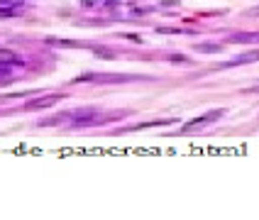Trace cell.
Here are the masks:
<instances>
[{
    "mask_svg": "<svg viewBox=\"0 0 259 220\" xmlns=\"http://www.w3.org/2000/svg\"><path fill=\"white\" fill-rule=\"evenodd\" d=\"M252 61H259V49L254 52H247V54H240L235 59H228L223 64H218V69H228V66H240V64H252Z\"/></svg>",
    "mask_w": 259,
    "mask_h": 220,
    "instance_id": "obj_2",
    "label": "cell"
},
{
    "mask_svg": "<svg viewBox=\"0 0 259 220\" xmlns=\"http://www.w3.org/2000/svg\"><path fill=\"white\" fill-rule=\"evenodd\" d=\"M223 44H210V42H203V44H196V52H220Z\"/></svg>",
    "mask_w": 259,
    "mask_h": 220,
    "instance_id": "obj_7",
    "label": "cell"
},
{
    "mask_svg": "<svg viewBox=\"0 0 259 220\" xmlns=\"http://www.w3.org/2000/svg\"><path fill=\"white\" fill-rule=\"evenodd\" d=\"M247 15H249V17H259V8H252V10H247Z\"/></svg>",
    "mask_w": 259,
    "mask_h": 220,
    "instance_id": "obj_10",
    "label": "cell"
},
{
    "mask_svg": "<svg viewBox=\"0 0 259 220\" xmlns=\"http://www.w3.org/2000/svg\"><path fill=\"white\" fill-rule=\"evenodd\" d=\"M20 13H22L20 5H0V17H15Z\"/></svg>",
    "mask_w": 259,
    "mask_h": 220,
    "instance_id": "obj_6",
    "label": "cell"
},
{
    "mask_svg": "<svg viewBox=\"0 0 259 220\" xmlns=\"http://www.w3.org/2000/svg\"><path fill=\"white\" fill-rule=\"evenodd\" d=\"M98 3H101V0H81V5H83V8H96Z\"/></svg>",
    "mask_w": 259,
    "mask_h": 220,
    "instance_id": "obj_8",
    "label": "cell"
},
{
    "mask_svg": "<svg viewBox=\"0 0 259 220\" xmlns=\"http://www.w3.org/2000/svg\"><path fill=\"white\" fill-rule=\"evenodd\" d=\"M61 101V96H42V98H34V101H27V110H44V108H52V105H57Z\"/></svg>",
    "mask_w": 259,
    "mask_h": 220,
    "instance_id": "obj_3",
    "label": "cell"
},
{
    "mask_svg": "<svg viewBox=\"0 0 259 220\" xmlns=\"http://www.w3.org/2000/svg\"><path fill=\"white\" fill-rule=\"evenodd\" d=\"M223 113H225V110H213V113H208V115L196 117V120H191V122H186V125H184V132H196V130H201V127H205V125H210V122L220 120V117H223Z\"/></svg>",
    "mask_w": 259,
    "mask_h": 220,
    "instance_id": "obj_1",
    "label": "cell"
},
{
    "mask_svg": "<svg viewBox=\"0 0 259 220\" xmlns=\"http://www.w3.org/2000/svg\"><path fill=\"white\" fill-rule=\"evenodd\" d=\"M22 59L15 54L13 49H0V66H13V64H20Z\"/></svg>",
    "mask_w": 259,
    "mask_h": 220,
    "instance_id": "obj_5",
    "label": "cell"
},
{
    "mask_svg": "<svg viewBox=\"0 0 259 220\" xmlns=\"http://www.w3.org/2000/svg\"><path fill=\"white\" fill-rule=\"evenodd\" d=\"M25 0H0V5H22Z\"/></svg>",
    "mask_w": 259,
    "mask_h": 220,
    "instance_id": "obj_9",
    "label": "cell"
},
{
    "mask_svg": "<svg viewBox=\"0 0 259 220\" xmlns=\"http://www.w3.org/2000/svg\"><path fill=\"white\" fill-rule=\"evenodd\" d=\"M96 120H98L96 110H78V113L71 115V125H91V122H96Z\"/></svg>",
    "mask_w": 259,
    "mask_h": 220,
    "instance_id": "obj_4",
    "label": "cell"
}]
</instances>
